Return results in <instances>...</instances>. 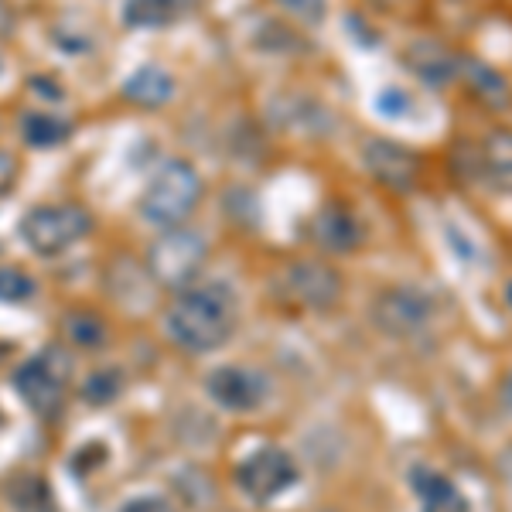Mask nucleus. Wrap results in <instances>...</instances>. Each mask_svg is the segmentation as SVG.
I'll return each mask as SVG.
<instances>
[{"label": "nucleus", "instance_id": "20e7f679", "mask_svg": "<svg viewBox=\"0 0 512 512\" xmlns=\"http://www.w3.org/2000/svg\"><path fill=\"white\" fill-rule=\"evenodd\" d=\"M93 229V216L82 205H41L31 209L21 222V236L41 256H55L89 236Z\"/></svg>", "mask_w": 512, "mask_h": 512}, {"label": "nucleus", "instance_id": "a211bd4d", "mask_svg": "<svg viewBox=\"0 0 512 512\" xmlns=\"http://www.w3.org/2000/svg\"><path fill=\"white\" fill-rule=\"evenodd\" d=\"M72 127L62 117H52V113H24L21 117V137L28 140L38 151H48V147H59L62 140H69Z\"/></svg>", "mask_w": 512, "mask_h": 512}, {"label": "nucleus", "instance_id": "a878e982", "mask_svg": "<svg viewBox=\"0 0 512 512\" xmlns=\"http://www.w3.org/2000/svg\"><path fill=\"white\" fill-rule=\"evenodd\" d=\"M499 403H502L506 414H512V369L502 376V383H499Z\"/></svg>", "mask_w": 512, "mask_h": 512}, {"label": "nucleus", "instance_id": "dca6fc26", "mask_svg": "<svg viewBox=\"0 0 512 512\" xmlns=\"http://www.w3.org/2000/svg\"><path fill=\"white\" fill-rule=\"evenodd\" d=\"M407 65L410 72H417L424 82L431 86H444L448 79L458 76V59L451 52H444L434 41H417V45L407 48Z\"/></svg>", "mask_w": 512, "mask_h": 512}, {"label": "nucleus", "instance_id": "aec40b11", "mask_svg": "<svg viewBox=\"0 0 512 512\" xmlns=\"http://www.w3.org/2000/svg\"><path fill=\"white\" fill-rule=\"evenodd\" d=\"M120 373L117 369H106V373H96L93 379H89L86 386H82V393H86L89 403H110L113 396L120 393Z\"/></svg>", "mask_w": 512, "mask_h": 512}, {"label": "nucleus", "instance_id": "0eeeda50", "mask_svg": "<svg viewBox=\"0 0 512 512\" xmlns=\"http://www.w3.org/2000/svg\"><path fill=\"white\" fill-rule=\"evenodd\" d=\"M362 164H366L369 178L376 185L390 188L396 195H407L420 185V175H424V161L414 147L396 144L390 137H369L362 144Z\"/></svg>", "mask_w": 512, "mask_h": 512}, {"label": "nucleus", "instance_id": "7ed1b4c3", "mask_svg": "<svg viewBox=\"0 0 512 512\" xmlns=\"http://www.w3.org/2000/svg\"><path fill=\"white\" fill-rule=\"evenodd\" d=\"M205 239L195 233V229H164V233L154 239L151 250H147V263H151V277L164 287H175V291H185L195 280V274L205 263Z\"/></svg>", "mask_w": 512, "mask_h": 512}, {"label": "nucleus", "instance_id": "f3484780", "mask_svg": "<svg viewBox=\"0 0 512 512\" xmlns=\"http://www.w3.org/2000/svg\"><path fill=\"white\" fill-rule=\"evenodd\" d=\"M458 76L465 79V86L472 89L475 99H482L485 106L499 110V106L509 103V86L492 65L478 62V59H458Z\"/></svg>", "mask_w": 512, "mask_h": 512}, {"label": "nucleus", "instance_id": "b1692460", "mask_svg": "<svg viewBox=\"0 0 512 512\" xmlns=\"http://www.w3.org/2000/svg\"><path fill=\"white\" fill-rule=\"evenodd\" d=\"M18 181V161L11 158L7 151H0V195H7Z\"/></svg>", "mask_w": 512, "mask_h": 512}, {"label": "nucleus", "instance_id": "ddd939ff", "mask_svg": "<svg viewBox=\"0 0 512 512\" xmlns=\"http://www.w3.org/2000/svg\"><path fill=\"white\" fill-rule=\"evenodd\" d=\"M198 0H127L123 24L127 28H168L195 11Z\"/></svg>", "mask_w": 512, "mask_h": 512}, {"label": "nucleus", "instance_id": "423d86ee", "mask_svg": "<svg viewBox=\"0 0 512 512\" xmlns=\"http://www.w3.org/2000/svg\"><path fill=\"white\" fill-rule=\"evenodd\" d=\"M284 294L291 297V304H297V308L311 311V315H325V311H332L342 301L345 277L325 256L297 260L284 270Z\"/></svg>", "mask_w": 512, "mask_h": 512}, {"label": "nucleus", "instance_id": "412c9836", "mask_svg": "<svg viewBox=\"0 0 512 512\" xmlns=\"http://www.w3.org/2000/svg\"><path fill=\"white\" fill-rule=\"evenodd\" d=\"M31 294H35V284H31L28 274H21V270H0V301H24Z\"/></svg>", "mask_w": 512, "mask_h": 512}, {"label": "nucleus", "instance_id": "9d476101", "mask_svg": "<svg viewBox=\"0 0 512 512\" xmlns=\"http://www.w3.org/2000/svg\"><path fill=\"white\" fill-rule=\"evenodd\" d=\"M236 482L253 502H274L297 482V461L284 448H260L236 468Z\"/></svg>", "mask_w": 512, "mask_h": 512}, {"label": "nucleus", "instance_id": "6ab92c4d", "mask_svg": "<svg viewBox=\"0 0 512 512\" xmlns=\"http://www.w3.org/2000/svg\"><path fill=\"white\" fill-rule=\"evenodd\" d=\"M274 4L301 24H321L328 14V0H274Z\"/></svg>", "mask_w": 512, "mask_h": 512}, {"label": "nucleus", "instance_id": "f257e3e1", "mask_svg": "<svg viewBox=\"0 0 512 512\" xmlns=\"http://www.w3.org/2000/svg\"><path fill=\"white\" fill-rule=\"evenodd\" d=\"M239 325V297L222 280L188 284L168 308L164 328L168 338L185 352H212L229 342Z\"/></svg>", "mask_w": 512, "mask_h": 512}, {"label": "nucleus", "instance_id": "6e6552de", "mask_svg": "<svg viewBox=\"0 0 512 512\" xmlns=\"http://www.w3.org/2000/svg\"><path fill=\"white\" fill-rule=\"evenodd\" d=\"M69 379V355L62 349H48L38 359L24 362L14 373V386L28 400V407L41 417H55L62 407V386Z\"/></svg>", "mask_w": 512, "mask_h": 512}, {"label": "nucleus", "instance_id": "4468645a", "mask_svg": "<svg viewBox=\"0 0 512 512\" xmlns=\"http://www.w3.org/2000/svg\"><path fill=\"white\" fill-rule=\"evenodd\" d=\"M414 492L424 512H468V502L458 492V485L441 472H431V468H417L414 472Z\"/></svg>", "mask_w": 512, "mask_h": 512}, {"label": "nucleus", "instance_id": "39448f33", "mask_svg": "<svg viewBox=\"0 0 512 512\" xmlns=\"http://www.w3.org/2000/svg\"><path fill=\"white\" fill-rule=\"evenodd\" d=\"M434 297L417 284H393L373 297V325L393 338H414L434 321Z\"/></svg>", "mask_w": 512, "mask_h": 512}, {"label": "nucleus", "instance_id": "bb28decb", "mask_svg": "<svg viewBox=\"0 0 512 512\" xmlns=\"http://www.w3.org/2000/svg\"><path fill=\"white\" fill-rule=\"evenodd\" d=\"M506 304H509V308H512V280H509V284H506Z\"/></svg>", "mask_w": 512, "mask_h": 512}, {"label": "nucleus", "instance_id": "9b49d317", "mask_svg": "<svg viewBox=\"0 0 512 512\" xmlns=\"http://www.w3.org/2000/svg\"><path fill=\"white\" fill-rule=\"evenodd\" d=\"M308 236L321 253H355L366 243V226L345 202H325L311 216Z\"/></svg>", "mask_w": 512, "mask_h": 512}, {"label": "nucleus", "instance_id": "5701e85b", "mask_svg": "<svg viewBox=\"0 0 512 512\" xmlns=\"http://www.w3.org/2000/svg\"><path fill=\"white\" fill-rule=\"evenodd\" d=\"M120 512H175V509H171V502L161 499V495H137V499L123 502Z\"/></svg>", "mask_w": 512, "mask_h": 512}, {"label": "nucleus", "instance_id": "1a4fd4ad", "mask_svg": "<svg viewBox=\"0 0 512 512\" xmlns=\"http://www.w3.org/2000/svg\"><path fill=\"white\" fill-rule=\"evenodd\" d=\"M270 376L256 366H219L205 376V393L219 403L222 410H233V414H253L263 403L270 400Z\"/></svg>", "mask_w": 512, "mask_h": 512}, {"label": "nucleus", "instance_id": "2eb2a0df", "mask_svg": "<svg viewBox=\"0 0 512 512\" xmlns=\"http://www.w3.org/2000/svg\"><path fill=\"white\" fill-rule=\"evenodd\" d=\"M482 175L499 192L512 195V130H489L482 140Z\"/></svg>", "mask_w": 512, "mask_h": 512}, {"label": "nucleus", "instance_id": "f8f14e48", "mask_svg": "<svg viewBox=\"0 0 512 512\" xmlns=\"http://www.w3.org/2000/svg\"><path fill=\"white\" fill-rule=\"evenodd\" d=\"M175 96V79L161 65H140V69L123 82V99L140 106V110H158V106L171 103Z\"/></svg>", "mask_w": 512, "mask_h": 512}, {"label": "nucleus", "instance_id": "4be33fe9", "mask_svg": "<svg viewBox=\"0 0 512 512\" xmlns=\"http://www.w3.org/2000/svg\"><path fill=\"white\" fill-rule=\"evenodd\" d=\"M69 332H72V342H79V345H86V349H93V345L103 342L106 328L99 325L96 318H89V315H76V318H69Z\"/></svg>", "mask_w": 512, "mask_h": 512}, {"label": "nucleus", "instance_id": "393cba45", "mask_svg": "<svg viewBox=\"0 0 512 512\" xmlns=\"http://www.w3.org/2000/svg\"><path fill=\"white\" fill-rule=\"evenodd\" d=\"M379 110H386V113H403V110H410V99L400 93V89H386L383 96H379Z\"/></svg>", "mask_w": 512, "mask_h": 512}, {"label": "nucleus", "instance_id": "f03ea898", "mask_svg": "<svg viewBox=\"0 0 512 512\" xmlns=\"http://www.w3.org/2000/svg\"><path fill=\"white\" fill-rule=\"evenodd\" d=\"M202 202V178L195 164L188 161H164L158 175L147 181L140 195V216L158 229H178Z\"/></svg>", "mask_w": 512, "mask_h": 512}]
</instances>
